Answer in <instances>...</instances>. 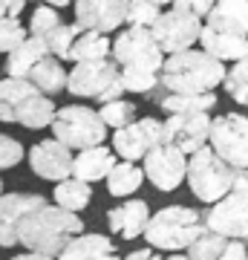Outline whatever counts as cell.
<instances>
[{
	"label": "cell",
	"mask_w": 248,
	"mask_h": 260,
	"mask_svg": "<svg viewBox=\"0 0 248 260\" xmlns=\"http://www.w3.org/2000/svg\"><path fill=\"white\" fill-rule=\"evenodd\" d=\"M52 194H55V205H61V208H66V211H73V214L84 211V208L92 203L90 182H81V179H75V177L58 182Z\"/></svg>",
	"instance_id": "28"
},
{
	"label": "cell",
	"mask_w": 248,
	"mask_h": 260,
	"mask_svg": "<svg viewBox=\"0 0 248 260\" xmlns=\"http://www.w3.org/2000/svg\"><path fill=\"white\" fill-rule=\"evenodd\" d=\"M29 38V29L18 18H0V52H15Z\"/></svg>",
	"instance_id": "33"
},
{
	"label": "cell",
	"mask_w": 248,
	"mask_h": 260,
	"mask_svg": "<svg viewBox=\"0 0 248 260\" xmlns=\"http://www.w3.org/2000/svg\"><path fill=\"white\" fill-rule=\"evenodd\" d=\"M205 229L217 232L228 240H248V174L239 171L237 185L228 197L211 205L205 214Z\"/></svg>",
	"instance_id": "8"
},
{
	"label": "cell",
	"mask_w": 248,
	"mask_h": 260,
	"mask_svg": "<svg viewBox=\"0 0 248 260\" xmlns=\"http://www.w3.org/2000/svg\"><path fill=\"white\" fill-rule=\"evenodd\" d=\"M78 234H84L81 217L49 203L26 214L18 225L20 246H26V251H35V254H46V257H58Z\"/></svg>",
	"instance_id": "1"
},
{
	"label": "cell",
	"mask_w": 248,
	"mask_h": 260,
	"mask_svg": "<svg viewBox=\"0 0 248 260\" xmlns=\"http://www.w3.org/2000/svg\"><path fill=\"white\" fill-rule=\"evenodd\" d=\"M127 9L130 0H75V23L110 35L113 29L127 23Z\"/></svg>",
	"instance_id": "15"
},
{
	"label": "cell",
	"mask_w": 248,
	"mask_h": 260,
	"mask_svg": "<svg viewBox=\"0 0 248 260\" xmlns=\"http://www.w3.org/2000/svg\"><path fill=\"white\" fill-rule=\"evenodd\" d=\"M239 171L231 168L225 159H220L211 148L196 150L193 156H188V188L199 203H220L222 197L231 194V188L237 185Z\"/></svg>",
	"instance_id": "5"
},
{
	"label": "cell",
	"mask_w": 248,
	"mask_h": 260,
	"mask_svg": "<svg viewBox=\"0 0 248 260\" xmlns=\"http://www.w3.org/2000/svg\"><path fill=\"white\" fill-rule=\"evenodd\" d=\"M225 64L202 49H185L165 58L159 81L167 93H214L225 81Z\"/></svg>",
	"instance_id": "2"
},
{
	"label": "cell",
	"mask_w": 248,
	"mask_h": 260,
	"mask_svg": "<svg viewBox=\"0 0 248 260\" xmlns=\"http://www.w3.org/2000/svg\"><path fill=\"white\" fill-rule=\"evenodd\" d=\"M9 260H58V257H46V254H35V251H26V254H18V257Z\"/></svg>",
	"instance_id": "43"
},
{
	"label": "cell",
	"mask_w": 248,
	"mask_h": 260,
	"mask_svg": "<svg viewBox=\"0 0 248 260\" xmlns=\"http://www.w3.org/2000/svg\"><path fill=\"white\" fill-rule=\"evenodd\" d=\"M44 58H49L46 41L29 35L15 52H9V58H6V75L9 78H29V73L35 70V64H41Z\"/></svg>",
	"instance_id": "23"
},
{
	"label": "cell",
	"mask_w": 248,
	"mask_h": 260,
	"mask_svg": "<svg viewBox=\"0 0 248 260\" xmlns=\"http://www.w3.org/2000/svg\"><path fill=\"white\" fill-rule=\"evenodd\" d=\"M165 260H191L188 254H170V257H165Z\"/></svg>",
	"instance_id": "46"
},
{
	"label": "cell",
	"mask_w": 248,
	"mask_h": 260,
	"mask_svg": "<svg viewBox=\"0 0 248 260\" xmlns=\"http://www.w3.org/2000/svg\"><path fill=\"white\" fill-rule=\"evenodd\" d=\"M245 174H248V171H245Z\"/></svg>",
	"instance_id": "49"
},
{
	"label": "cell",
	"mask_w": 248,
	"mask_h": 260,
	"mask_svg": "<svg viewBox=\"0 0 248 260\" xmlns=\"http://www.w3.org/2000/svg\"><path fill=\"white\" fill-rule=\"evenodd\" d=\"M150 223V208L145 200H127L107 211V225L113 234H119L121 240H136L145 237V229Z\"/></svg>",
	"instance_id": "18"
},
{
	"label": "cell",
	"mask_w": 248,
	"mask_h": 260,
	"mask_svg": "<svg viewBox=\"0 0 248 260\" xmlns=\"http://www.w3.org/2000/svg\"><path fill=\"white\" fill-rule=\"evenodd\" d=\"M121 260H165V257H159L156 249H136V251H130L127 257H121Z\"/></svg>",
	"instance_id": "41"
},
{
	"label": "cell",
	"mask_w": 248,
	"mask_h": 260,
	"mask_svg": "<svg viewBox=\"0 0 248 260\" xmlns=\"http://www.w3.org/2000/svg\"><path fill=\"white\" fill-rule=\"evenodd\" d=\"M145 182V168H138L136 162H116V168L107 177V191L110 197H133Z\"/></svg>",
	"instance_id": "26"
},
{
	"label": "cell",
	"mask_w": 248,
	"mask_h": 260,
	"mask_svg": "<svg viewBox=\"0 0 248 260\" xmlns=\"http://www.w3.org/2000/svg\"><path fill=\"white\" fill-rule=\"evenodd\" d=\"M66 90L75 99H92L98 104H110L127 93L121 84V67L113 58L75 64L69 78H66Z\"/></svg>",
	"instance_id": "6"
},
{
	"label": "cell",
	"mask_w": 248,
	"mask_h": 260,
	"mask_svg": "<svg viewBox=\"0 0 248 260\" xmlns=\"http://www.w3.org/2000/svg\"><path fill=\"white\" fill-rule=\"evenodd\" d=\"M231 73L237 75V78H242V81L248 84V55L242 58V61H237V64L231 67Z\"/></svg>",
	"instance_id": "42"
},
{
	"label": "cell",
	"mask_w": 248,
	"mask_h": 260,
	"mask_svg": "<svg viewBox=\"0 0 248 260\" xmlns=\"http://www.w3.org/2000/svg\"><path fill=\"white\" fill-rule=\"evenodd\" d=\"M55 102L26 78H0V121L23 124L26 130L49 127L55 119Z\"/></svg>",
	"instance_id": "3"
},
{
	"label": "cell",
	"mask_w": 248,
	"mask_h": 260,
	"mask_svg": "<svg viewBox=\"0 0 248 260\" xmlns=\"http://www.w3.org/2000/svg\"><path fill=\"white\" fill-rule=\"evenodd\" d=\"M145 177L159 188V191H176L182 185V179L188 177V156L173 145H159L145 156Z\"/></svg>",
	"instance_id": "13"
},
{
	"label": "cell",
	"mask_w": 248,
	"mask_h": 260,
	"mask_svg": "<svg viewBox=\"0 0 248 260\" xmlns=\"http://www.w3.org/2000/svg\"><path fill=\"white\" fill-rule=\"evenodd\" d=\"M98 116H101V121L107 127L121 130V127H127V124L136 121V104L127 102V99H116V102H110V104H101Z\"/></svg>",
	"instance_id": "31"
},
{
	"label": "cell",
	"mask_w": 248,
	"mask_h": 260,
	"mask_svg": "<svg viewBox=\"0 0 248 260\" xmlns=\"http://www.w3.org/2000/svg\"><path fill=\"white\" fill-rule=\"evenodd\" d=\"M228 243H231L228 237H222V234L205 229V232L188 246V257L191 260H217L222 251L228 249Z\"/></svg>",
	"instance_id": "30"
},
{
	"label": "cell",
	"mask_w": 248,
	"mask_h": 260,
	"mask_svg": "<svg viewBox=\"0 0 248 260\" xmlns=\"http://www.w3.org/2000/svg\"><path fill=\"white\" fill-rule=\"evenodd\" d=\"M217 260H248V246L242 240H231L228 249L222 251Z\"/></svg>",
	"instance_id": "39"
},
{
	"label": "cell",
	"mask_w": 248,
	"mask_h": 260,
	"mask_svg": "<svg viewBox=\"0 0 248 260\" xmlns=\"http://www.w3.org/2000/svg\"><path fill=\"white\" fill-rule=\"evenodd\" d=\"M84 32V26H78V23H61L58 29H52L49 35L44 38L46 47H49V55L58 58V61H66L69 58V49H73V44L78 41V35Z\"/></svg>",
	"instance_id": "29"
},
{
	"label": "cell",
	"mask_w": 248,
	"mask_h": 260,
	"mask_svg": "<svg viewBox=\"0 0 248 260\" xmlns=\"http://www.w3.org/2000/svg\"><path fill=\"white\" fill-rule=\"evenodd\" d=\"M205 232V217L188 205H167L150 214L145 240L156 251H182Z\"/></svg>",
	"instance_id": "4"
},
{
	"label": "cell",
	"mask_w": 248,
	"mask_h": 260,
	"mask_svg": "<svg viewBox=\"0 0 248 260\" xmlns=\"http://www.w3.org/2000/svg\"><path fill=\"white\" fill-rule=\"evenodd\" d=\"M26 9V0H0V18H20Z\"/></svg>",
	"instance_id": "40"
},
{
	"label": "cell",
	"mask_w": 248,
	"mask_h": 260,
	"mask_svg": "<svg viewBox=\"0 0 248 260\" xmlns=\"http://www.w3.org/2000/svg\"><path fill=\"white\" fill-rule=\"evenodd\" d=\"M121 84L127 93H153L159 84V73L141 70V67H121Z\"/></svg>",
	"instance_id": "32"
},
{
	"label": "cell",
	"mask_w": 248,
	"mask_h": 260,
	"mask_svg": "<svg viewBox=\"0 0 248 260\" xmlns=\"http://www.w3.org/2000/svg\"><path fill=\"white\" fill-rule=\"evenodd\" d=\"M46 6H52V9H55V6H69V3H75V0H44Z\"/></svg>",
	"instance_id": "44"
},
{
	"label": "cell",
	"mask_w": 248,
	"mask_h": 260,
	"mask_svg": "<svg viewBox=\"0 0 248 260\" xmlns=\"http://www.w3.org/2000/svg\"><path fill=\"white\" fill-rule=\"evenodd\" d=\"M73 150L61 145L58 139H44L29 150V165L41 179L49 182H64L73 177Z\"/></svg>",
	"instance_id": "16"
},
{
	"label": "cell",
	"mask_w": 248,
	"mask_h": 260,
	"mask_svg": "<svg viewBox=\"0 0 248 260\" xmlns=\"http://www.w3.org/2000/svg\"><path fill=\"white\" fill-rule=\"evenodd\" d=\"M46 205L41 194H3L0 197V249H12L18 246V225L20 220L32 214L35 208Z\"/></svg>",
	"instance_id": "17"
},
{
	"label": "cell",
	"mask_w": 248,
	"mask_h": 260,
	"mask_svg": "<svg viewBox=\"0 0 248 260\" xmlns=\"http://www.w3.org/2000/svg\"><path fill=\"white\" fill-rule=\"evenodd\" d=\"M205 26L228 35L248 38V0H217V6L208 12Z\"/></svg>",
	"instance_id": "20"
},
{
	"label": "cell",
	"mask_w": 248,
	"mask_h": 260,
	"mask_svg": "<svg viewBox=\"0 0 248 260\" xmlns=\"http://www.w3.org/2000/svg\"><path fill=\"white\" fill-rule=\"evenodd\" d=\"M61 26V15H58V9H52V6H38L35 12H32V20H29V35L32 38H46L52 29Z\"/></svg>",
	"instance_id": "35"
},
{
	"label": "cell",
	"mask_w": 248,
	"mask_h": 260,
	"mask_svg": "<svg viewBox=\"0 0 248 260\" xmlns=\"http://www.w3.org/2000/svg\"><path fill=\"white\" fill-rule=\"evenodd\" d=\"M211 116L208 113H176L162 121V139L165 145H173L185 153L193 156L196 150L208 148L211 139Z\"/></svg>",
	"instance_id": "12"
},
{
	"label": "cell",
	"mask_w": 248,
	"mask_h": 260,
	"mask_svg": "<svg viewBox=\"0 0 248 260\" xmlns=\"http://www.w3.org/2000/svg\"><path fill=\"white\" fill-rule=\"evenodd\" d=\"M66 78H69V73L64 70V64H61L58 58L49 55V58H44L41 64H35V70L29 73L26 81H32L44 95H55L66 87Z\"/></svg>",
	"instance_id": "25"
},
{
	"label": "cell",
	"mask_w": 248,
	"mask_h": 260,
	"mask_svg": "<svg viewBox=\"0 0 248 260\" xmlns=\"http://www.w3.org/2000/svg\"><path fill=\"white\" fill-rule=\"evenodd\" d=\"M199 44H202V52L214 55L217 61H242L248 55V38L239 35H228V32H217V29L205 26L202 35H199Z\"/></svg>",
	"instance_id": "22"
},
{
	"label": "cell",
	"mask_w": 248,
	"mask_h": 260,
	"mask_svg": "<svg viewBox=\"0 0 248 260\" xmlns=\"http://www.w3.org/2000/svg\"><path fill=\"white\" fill-rule=\"evenodd\" d=\"M113 44L104 32H92V29H84L78 41L69 49V58L66 61H75V64H84V61H101V58H110Z\"/></svg>",
	"instance_id": "24"
},
{
	"label": "cell",
	"mask_w": 248,
	"mask_h": 260,
	"mask_svg": "<svg viewBox=\"0 0 248 260\" xmlns=\"http://www.w3.org/2000/svg\"><path fill=\"white\" fill-rule=\"evenodd\" d=\"M162 121L159 119H138L127 127H121L113 133V150L119 153L121 159L127 162H136V159H145L153 148L162 145Z\"/></svg>",
	"instance_id": "14"
},
{
	"label": "cell",
	"mask_w": 248,
	"mask_h": 260,
	"mask_svg": "<svg viewBox=\"0 0 248 260\" xmlns=\"http://www.w3.org/2000/svg\"><path fill=\"white\" fill-rule=\"evenodd\" d=\"M162 9H159L153 0H130V9H127V26H145L153 29V23L159 20Z\"/></svg>",
	"instance_id": "34"
},
{
	"label": "cell",
	"mask_w": 248,
	"mask_h": 260,
	"mask_svg": "<svg viewBox=\"0 0 248 260\" xmlns=\"http://www.w3.org/2000/svg\"><path fill=\"white\" fill-rule=\"evenodd\" d=\"M242 243H245V246H248V240H242Z\"/></svg>",
	"instance_id": "48"
},
{
	"label": "cell",
	"mask_w": 248,
	"mask_h": 260,
	"mask_svg": "<svg viewBox=\"0 0 248 260\" xmlns=\"http://www.w3.org/2000/svg\"><path fill=\"white\" fill-rule=\"evenodd\" d=\"M217 6V0H176L173 9H182V12H191L196 18H208V12Z\"/></svg>",
	"instance_id": "38"
},
{
	"label": "cell",
	"mask_w": 248,
	"mask_h": 260,
	"mask_svg": "<svg viewBox=\"0 0 248 260\" xmlns=\"http://www.w3.org/2000/svg\"><path fill=\"white\" fill-rule=\"evenodd\" d=\"M113 61L119 67H141L162 73L165 67V52L156 44L153 32L145 26H130L113 41Z\"/></svg>",
	"instance_id": "10"
},
{
	"label": "cell",
	"mask_w": 248,
	"mask_h": 260,
	"mask_svg": "<svg viewBox=\"0 0 248 260\" xmlns=\"http://www.w3.org/2000/svg\"><path fill=\"white\" fill-rule=\"evenodd\" d=\"M153 3H156V6H173L176 0H153Z\"/></svg>",
	"instance_id": "45"
},
{
	"label": "cell",
	"mask_w": 248,
	"mask_h": 260,
	"mask_svg": "<svg viewBox=\"0 0 248 260\" xmlns=\"http://www.w3.org/2000/svg\"><path fill=\"white\" fill-rule=\"evenodd\" d=\"M222 84H225V93H228L234 102L242 104V107H248V84L242 81V78H237V75L228 70V75H225V81Z\"/></svg>",
	"instance_id": "37"
},
{
	"label": "cell",
	"mask_w": 248,
	"mask_h": 260,
	"mask_svg": "<svg viewBox=\"0 0 248 260\" xmlns=\"http://www.w3.org/2000/svg\"><path fill=\"white\" fill-rule=\"evenodd\" d=\"M20 159H23V145L6 133H0V171L20 165Z\"/></svg>",
	"instance_id": "36"
},
{
	"label": "cell",
	"mask_w": 248,
	"mask_h": 260,
	"mask_svg": "<svg viewBox=\"0 0 248 260\" xmlns=\"http://www.w3.org/2000/svg\"><path fill=\"white\" fill-rule=\"evenodd\" d=\"M58 260H121V257L110 237H104V234H78L58 254Z\"/></svg>",
	"instance_id": "21"
},
{
	"label": "cell",
	"mask_w": 248,
	"mask_h": 260,
	"mask_svg": "<svg viewBox=\"0 0 248 260\" xmlns=\"http://www.w3.org/2000/svg\"><path fill=\"white\" fill-rule=\"evenodd\" d=\"M208 148L231 168L248 171V116L242 113H222L211 121Z\"/></svg>",
	"instance_id": "9"
},
{
	"label": "cell",
	"mask_w": 248,
	"mask_h": 260,
	"mask_svg": "<svg viewBox=\"0 0 248 260\" xmlns=\"http://www.w3.org/2000/svg\"><path fill=\"white\" fill-rule=\"evenodd\" d=\"M202 18H196L191 12L182 9H167L159 15V20L153 23V38L162 47V52L167 55H176V52H185V49H193V44L202 35Z\"/></svg>",
	"instance_id": "11"
},
{
	"label": "cell",
	"mask_w": 248,
	"mask_h": 260,
	"mask_svg": "<svg viewBox=\"0 0 248 260\" xmlns=\"http://www.w3.org/2000/svg\"><path fill=\"white\" fill-rule=\"evenodd\" d=\"M0 197H3V179H0Z\"/></svg>",
	"instance_id": "47"
},
{
	"label": "cell",
	"mask_w": 248,
	"mask_h": 260,
	"mask_svg": "<svg viewBox=\"0 0 248 260\" xmlns=\"http://www.w3.org/2000/svg\"><path fill=\"white\" fill-rule=\"evenodd\" d=\"M113 168H116V150L98 145V148L78 150V156L73 159V177L92 185V182H98V179L110 177Z\"/></svg>",
	"instance_id": "19"
},
{
	"label": "cell",
	"mask_w": 248,
	"mask_h": 260,
	"mask_svg": "<svg viewBox=\"0 0 248 260\" xmlns=\"http://www.w3.org/2000/svg\"><path fill=\"white\" fill-rule=\"evenodd\" d=\"M159 107L167 113V116H176V113H211L217 107V95L214 93H167Z\"/></svg>",
	"instance_id": "27"
},
{
	"label": "cell",
	"mask_w": 248,
	"mask_h": 260,
	"mask_svg": "<svg viewBox=\"0 0 248 260\" xmlns=\"http://www.w3.org/2000/svg\"><path fill=\"white\" fill-rule=\"evenodd\" d=\"M52 133L61 145L69 150H87L98 148L107 139V124L101 121L98 110H92L87 104H66L55 113L52 119Z\"/></svg>",
	"instance_id": "7"
}]
</instances>
